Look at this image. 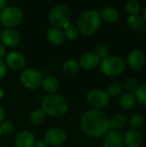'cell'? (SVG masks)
Segmentation results:
<instances>
[{"label":"cell","instance_id":"ffe728a7","mask_svg":"<svg viewBox=\"0 0 146 147\" xmlns=\"http://www.w3.org/2000/svg\"><path fill=\"white\" fill-rule=\"evenodd\" d=\"M43 89L50 93V94H53L54 92H56L59 87V80L52 77V76H47L46 78H45L42 80V84H41Z\"/></svg>","mask_w":146,"mask_h":147},{"label":"cell","instance_id":"cb8c5ba5","mask_svg":"<svg viewBox=\"0 0 146 147\" xmlns=\"http://www.w3.org/2000/svg\"><path fill=\"white\" fill-rule=\"evenodd\" d=\"M126 9L130 16H138L141 9L140 3L137 0H129L126 3Z\"/></svg>","mask_w":146,"mask_h":147},{"label":"cell","instance_id":"d590c367","mask_svg":"<svg viewBox=\"0 0 146 147\" xmlns=\"http://www.w3.org/2000/svg\"><path fill=\"white\" fill-rule=\"evenodd\" d=\"M4 55H5V48L3 45L0 43V59H2V58H3Z\"/></svg>","mask_w":146,"mask_h":147},{"label":"cell","instance_id":"ac0fdd59","mask_svg":"<svg viewBox=\"0 0 146 147\" xmlns=\"http://www.w3.org/2000/svg\"><path fill=\"white\" fill-rule=\"evenodd\" d=\"M99 14L101 19L108 23H114L119 20L120 17L119 12L113 7H105L101 9V12Z\"/></svg>","mask_w":146,"mask_h":147},{"label":"cell","instance_id":"f546056e","mask_svg":"<svg viewBox=\"0 0 146 147\" xmlns=\"http://www.w3.org/2000/svg\"><path fill=\"white\" fill-rule=\"evenodd\" d=\"M124 86H125V89L127 90V92H130V93H133L134 94L135 91L139 87V81L136 78H127L125 81Z\"/></svg>","mask_w":146,"mask_h":147},{"label":"cell","instance_id":"1f68e13d","mask_svg":"<svg viewBox=\"0 0 146 147\" xmlns=\"http://www.w3.org/2000/svg\"><path fill=\"white\" fill-rule=\"evenodd\" d=\"M14 130V126L11 122L9 121H4L0 124V132L1 134H9L13 132Z\"/></svg>","mask_w":146,"mask_h":147},{"label":"cell","instance_id":"836d02e7","mask_svg":"<svg viewBox=\"0 0 146 147\" xmlns=\"http://www.w3.org/2000/svg\"><path fill=\"white\" fill-rule=\"evenodd\" d=\"M34 147H48V145L45 140H38L34 142Z\"/></svg>","mask_w":146,"mask_h":147},{"label":"cell","instance_id":"9a60e30c","mask_svg":"<svg viewBox=\"0 0 146 147\" xmlns=\"http://www.w3.org/2000/svg\"><path fill=\"white\" fill-rule=\"evenodd\" d=\"M101 63V59L95 53H86L79 59V65L84 70H93Z\"/></svg>","mask_w":146,"mask_h":147},{"label":"cell","instance_id":"5b68a950","mask_svg":"<svg viewBox=\"0 0 146 147\" xmlns=\"http://www.w3.org/2000/svg\"><path fill=\"white\" fill-rule=\"evenodd\" d=\"M71 12L68 6L65 4H57L52 8L49 12V21L51 24L56 28H60L70 23Z\"/></svg>","mask_w":146,"mask_h":147},{"label":"cell","instance_id":"f35d334b","mask_svg":"<svg viewBox=\"0 0 146 147\" xmlns=\"http://www.w3.org/2000/svg\"><path fill=\"white\" fill-rule=\"evenodd\" d=\"M3 96V91L0 89V99H2Z\"/></svg>","mask_w":146,"mask_h":147},{"label":"cell","instance_id":"4fadbf2b","mask_svg":"<svg viewBox=\"0 0 146 147\" xmlns=\"http://www.w3.org/2000/svg\"><path fill=\"white\" fill-rule=\"evenodd\" d=\"M123 134L119 130H110L104 138L103 147H123Z\"/></svg>","mask_w":146,"mask_h":147},{"label":"cell","instance_id":"74e56055","mask_svg":"<svg viewBox=\"0 0 146 147\" xmlns=\"http://www.w3.org/2000/svg\"><path fill=\"white\" fill-rule=\"evenodd\" d=\"M142 17L144 18L145 22H146V6L145 7V9H144V11H143V16H142Z\"/></svg>","mask_w":146,"mask_h":147},{"label":"cell","instance_id":"d6a6232c","mask_svg":"<svg viewBox=\"0 0 146 147\" xmlns=\"http://www.w3.org/2000/svg\"><path fill=\"white\" fill-rule=\"evenodd\" d=\"M6 71H7L6 64H5L2 59H0V80H1L2 78H3V77L5 76Z\"/></svg>","mask_w":146,"mask_h":147},{"label":"cell","instance_id":"d4e9b609","mask_svg":"<svg viewBox=\"0 0 146 147\" xmlns=\"http://www.w3.org/2000/svg\"><path fill=\"white\" fill-rule=\"evenodd\" d=\"M136 101L139 104L146 107V84L139 85L134 93Z\"/></svg>","mask_w":146,"mask_h":147},{"label":"cell","instance_id":"277c9868","mask_svg":"<svg viewBox=\"0 0 146 147\" xmlns=\"http://www.w3.org/2000/svg\"><path fill=\"white\" fill-rule=\"evenodd\" d=\"M102 72L108 77H117L126 70V62L118 56H108L102 59L101 63Z\"/></svg>","mask_w":146,"mask_h":147},{"label":"cell","instance_id":"44dd1931","mask_svg":"<svg viewBox=\"0 0 146 147\" xmlns=\"http://www.w3.org/2000/svg\"><path fill=\"white\" fill-rule=\"evenodd\" d=\"M126 123H127V117L122 114L114 115L109 119L110 128H113L114 130H119L120 128L125 127Z\"/></svg>","mask_w":146,"mask_h":147},{"label":"cell","instance_id":"4316f807","mask_svg":"<svg viewBox=\"0 0 146 147\" xmlns=\"http://www.w3.org/2000/svg\"><path fill=\"white\" fill-rule=\"evenodd\" d=\"M46 118V114L41 109L34 110L31 113L29 116V121L34 125H40Z\"/></svg>","mask_w":146,"mask_h":147},{"label":"cell","instance_id":"4dcf8cb0","mask_svg":"<svg viewBox=\"0 0 146 147\" xmlns=\"http://www.w3.org/2000/svg\"><path fill=\"white\" fill-rule=\"evenodd\" d=\"M95 53L100 58V59H105L108 56L109 50L108 46L105 44H97L95 47Z\"/></svg>","mask_w":146,"mask_h":147},{"label":"cell","instance_id":"d6986e66","mask_svg":"<svg viewBox=\"0 0 146 147\" xmlns=\"http://www.w3.org/2000/svg\"><path fill=\"white\" fill-rule=\"evenodd\" d=\"M137 103L135 95L133 93L126 92L120 96V105L124 110H131L133 109Z\"/></svg>","mask_w":146,"mask_h":147},{"label":"cell","instance_id":"603a6c76","mask_svg":"<svg viewBox=\"0 0 146 147\" xmlns=\"http://www.w3.org/2000/svg\"><path fill=\"white\" fill-rule=\"evenodd\" d=\"M79 70V64L75 59H68L62 65V71L66 75H74Z\"/></svg>","mask_w":146,"mask_h":147},{"label":"cell","instance_id":"3957f363","mask_svg":"<svg viewBox=\"0 0 146 147\" xmlns=\"http://www.w3.org/2000/svg\"><path fill=\"white\" fill-rule=\"evenodd\" d=\"M101 16L96 10H86L81 13L77 21L78 32L84 36L95 34L101 25Z\"/></svg>","mask_w":146,"mask_h":147},{"label":"cell","instance_id":"52a82bcc","mask_svg":"<svg viewBox=\"0 0 146 147\" xmlns=\"http://www.w3.org/2000/svg\"><path fill=\"white\" fill-rule=\"evenodd\" d=\"M42 80V75L37 70L31 67L24 69L20 75L22 84L29 90L38 89L41 85Z\"/></svg>","mask_w":146,"mask_h":147},{"label":"cell","instance_id":"8992f818","mask_svg":"<svg viewBox=\"0 0 146 147\" xmlns=\"http://www.w3.org/2000/svg\"><path fill=\"white\" fill-rule=\"evenodd\" d=\"M23 18L22 9L16 6L6 7L0 14V22L8 28H14L19 25Z\"/></svg>","mask_w":146,"mask_h":147},{"label":"cell","instance_id":"9c48e42d","mask_svg":"<svg viewBox=\"0 0 146 147\" xmlns=\"http://www.w3.org/2000/svg\"><path fill=\"white\" fill-rule=\"evenodd\" d=\"M66 140V134L65 131L60 128H51L46 131L45 134V141L47 145L52 146H61Z\"/></svg>","mask_w":146,"mask_h":147},{"label":"cell","instance_id":"8fae6325","mask_svg":"<svg viewBox=\"0 0 146 147\" xmlns=\"http://www.w3.org/2000/svg\"><path fill=\"white\" fill-rule=\"evenodd\" d=\"M26 63V59L24 56L16 51L10 52L7 54L5 58V64L14 71H20L22 70Z\"/></svg>","mask_w":146,"mask_h":147},{"label":"cell","instance_id":"60d3db41","mask_svg":"<svg viewBox=\"0 0 146 147\" xmlns=\"http://www.w3.org/2000/svg\"><path fill=\"white\" fill-rule=\"evenodd\" d=\"M0 136H1V132H0Z\"/></svg>","mask_w":146,"mask_h":147},{"label":"cell","instance_id":"f1b7e54d","mask_svg":"<svg viewBox=\"0 0 146 147\" xmlns=\"http://www.w3.org/2000/svg\"><path fill=\"white\" fill-rule=\"evenodd\" d=\"M144 125V118L140 114H134L130 119V126L132 129L139 130Z\"/></svg>","mask_w":146,"mask_h":147},{"label":"cell","instance_id":"30bf717a","mask_svg":"<svg viewBox=\"0 0 146 147\" xmlns=\"http://www.w3.org/2000/svg\"><path fill=\"white\" fill-rule=\"evenodd\" d=\"M126 62L131 69L135 71L139 70L145 63V55L141 50L134 49L129 53L126 58Z\"/></svg>","mask_w":146,"mask_h":147},{"label":"cell","instance_id":"8d00e7d4","mask_svg":"<svg viewBox=\"0 0 146 147\" xmlns=\"http://www.w3.org/2000/svg\"><path fill=\"white\" fill-rule=\"evenodd\" d=\"M4 117H5L4 110H3V109L0 106V123H2V122H3V121Z\"/></svg>","mask_w":146,"mask_h":147},{"label":"cell","instance_id":"2e32d148","mask_svg":"<svg viewBox=\"0 0 146 147\" xmlns=\"http://www.w3.org/2000/svg\"><path fill=\"white\" fill-rule=\"evenodd\" d=\"M34 136L33 134L28 131H22L19 133L15 139V147H34Z\"/></svg>","mask_w":146,"mask_h":147},{"label":"cell","instance_id":"7a4b0ae2","mask_svg":"<svg viewBox=\"0 0 146 147\" xmlns=\"http://www.w3.org/2000/svg\"><path fill=\"white\" fill-rule=\"evenodd\" d=\"M41 108V110L46 115L52 117H59L67 112L69 105L63 96L57 94H48L43 97Z\"/></svg>","mask_w":146,"mask_h":147},{"label":"cell","instance_id":"e575fe53","mask_svg":"<svg viewBox=\"0 0 146 147\" xmlns=\"http://www.w3.org/2000/svg\"><path fill=\"white\" fill-rule=\"evenodd\" d=\"M8 2L6 0H0V10H3L7 7Z\"/></svg>","mask_w":146,"mask_h":147},{"label":"cell","instance_id":"ba28073f","mask_svg":"<svg viewBox=\"0 0 146 147\" xmlns=\"http://www.w3.org/2000/svg\"><path fill=\"white\" fill-rule=\"evenodd\" d=\"M86 100L89 106L97 109L106 107L110 101V96L105 90L96 89L88 93Z\"/></svg>","mask_w":146,"mask_h":147},{"label":"cell","instance_id":"6da1fadb","mask_svg":"<svg viewBox=\"0 0 146 147\" xmlns=\"http://www.w3.org/2000/svg\"><path fill=\"white\" fill-rule=\"evenodd\" d=\"M80 127L85 134L92 138L103 137L110 131L109 119L98 109L84 112L80 119Z\"/></svg>","mask_w":146,"mask_h":147},{"label":"cell","instance_id":"7c38bea8","mask_svg":"<svg viewBox=\"0 0 146 147\" xmlns=\"http://www.w3.org/2000/svg\"><path fill=\"white\" fill-rule=\"evenodd\" d=\"M0 40L2 43L9 47H16L21 40L19 33L13 28H6L0 34Z\"/></svg>","mask_w":146,"mask_h":147},{"label":"cell","instance_id":"e0dca14e","mask_svg":"<svg viewBox=\"0 0 146 147\" xmlns=\"http://www.w3.org/2000/svg\"><path fill=\"white\" fill-rule=\"evenodd\" d=\"M46 39L48 41L53 45H62L65 41V36L59 28H52L47 30L46 32Z\"/></svg>","mask_w":146,"mask_h":147},{"label":"cell","instance_id":"5bb4252c","mask_svg":"<svg viewBox=\"0 0 146 147\" xmlns=\"http://www.w3.org/2000/svg\"><path fill=\"white\" fill-rule=\"evenodd\" d=\"M123 143L126 147H140L143 143V136L139 130L130 129L123 136Z\"/></svg>","mask_w":146,"mask_h":147},{"label":"cell","instance_id":"7402d4cb","mask_svg":"<svg viewBox=\"0 0 146 147\" xmlns=\"http://www.w3.org/2000/svg\"><path fill=\"white\" fill-rule=\"evenodd\" d=\"M127 23L131 29L134 31H139L145 27V20L144 18L138 15V16H129L127 18Z\"/></svg>","mask_w":146,"mask_h":147},{"label":"cell","instance_id":"ab89813d","mask_svg":"<svg viewBox=\"0 0 146 147\" xmlns=\"http://www.w3.org/2000/svg\"><path fill=\"white\" fill-rule=\"evenodd\" d=\"M0 29H1V22H0Z\"/></svg>","mask_w":146,"mask_h":147},{"label":"cell","instance_id":"484cf974","mask_svg":"<svg viewBox=\"0 0 146 147\" xmlns=\"http://www.w3.org/2000/svg\"><path fill=\"white\" fill-rule=\"evenodd\" d=\"M64 34L65 37H67L69 40H74L78 36V29L77 26L71 23H68L66 26L64 27Z\"/></svg>","mask_w":146,"mask_h":147},{"label":"cell","instance_id":"83f0119b","mask_svg":"<svg viewBox=\"0 0 146 147\" xmlns=\"http://www.w3.org/2000/svg\"><path fill=\"white\" fill-rule=\"evenodd\" d=\"M123 90V87L121 85L120 83L119 82H113L111 83L107 89V93L108 95L111 97V96H119Z\"/></svg>","mask_w":146,"mask_h":147}]
</instances>
